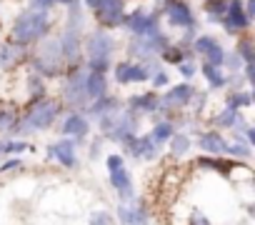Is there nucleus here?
I'll use <instances>...</instances> for the list:
<instances>
[{
	"instance_id": "nucleus-1",
	"label": "nucleus",
	"mask_w": 255,
	"mask_h": 225,
	"mask_svg": "<svg viewBox=\"0 0 255 225\" xmlns=\"http://www.w3.org/2000/svg\"><path fill=\"white\" fill-rule=\"evenodd\" d=\"M63 110V103L55 98H40V100H30L25 110H20V120L18 125L10 130V138H20V135H30L38 130H48Z\"/></svg>"
},
{
	"instance_id": "nucleus-2",
	"label": "nucleus",
	"mask_w": 255,
	"mask_h": 225,
	"mask_svg": "<svg viewBox=\"0 0 255 225\" xmlns=\"http://www.w3.org/2000/svg\"><path fill=\"white\" fill-rule=\"evenodd\" d=\"M50 28H53L50 13H45V10H23L15 18L13 28H10V43L25 50V48L38 45L40 40H45Z\"/></svg>"
},
{
	"instance_id": "nucleus-3",
	"label": "nucleus",
	"mask_w": 255,
	"mask_h": 225,
	"mask_svg": "<svg viewBox=\"0 0 255 225\" xmlns=\"http://www.w3.org/2000/svg\"><path fill=\"white\" fill-rule=\"evenodd\" d=\"M113 53H115V40L108 30L95 28L93 33H88V38L83 40V55H85V70L88 73H110L113 68Z\"/></svg>"
},
{
	"instance_id": "nucleus-4",
	"label": "nucleus",
	"mask_w": 255,
	"mask_h": 225,
	"mask_svg": "<svg viewBox=\"0 0 255 225\" xmlns=\"http://www.w3.org/2000/svg\"><path fill=\"white\" fill-rule=\"evenodd\" d=\"M30 63H33V73L40 75L43 80H50V78L63 75L65 73V60L60 55L58 38H50L48 35L45 40H40L38 48H35V53H33V58H30Z\"/></svg>"
},
{
	"instance_id": "nucleus-5",
	"label": "nucleus",
	"mask_w": 255,
	"mask_h": 225,
	"mask_svg": "<svg viewBox=\"0 0 255 225\" xmlns=\"http://www.w3.org/2000/svg\"><path fill=\"white\" fill-rule=\"evenodd\" d=\"M98 128L103 133L105 140H113V143H125L128 138L138 135V115H133L130 110H115L110 112V115L100 118L98 120Z\"/></svg>"
},
{
	"instance_id": "nucleus-6",
	"label": "nucleus",
	"mask_w": 255,
	"mask_h": 225,
	"mask_svg": "<svg viewBox=\"0 0 255 225\" xmlns=\"http://www.w3.org/2000/svg\"><path fill=\"white\" fill-rule=\"evenodd\" d=\"M85 75L88 70L83 65L65 68V85H63V103L70 105L73 110H85L88 108V95H85Z\"/></svg>"
},
{
	"instance_id": "nucleus-7",
	"label": "nucleus",
	"mask_w": 255,
	"mask_h": 225,
	"mask_svg": "<svg viewBox=\"0 0 255 225\" xmlns=\"http://www.w3.org/2000/svg\"><path fill=\"white\" fill-rule=\"evenodd\" d=\"M123 28L130 33V38H148V35L160 30V10L148 13L143 8H135L130 13H125Z\"/></svg>"
},
{
	"instance_id": "nucleus-8",
	"label": "nucleus",
	"mask_w": 255,
	"mask_h": 225,
	"mask_svg": "<svg viewBox=\"0 0 255 225\" xmlns=\"http://www.w3.org/2000/svg\"><path fill=\"white\" fill-rule=\"evenodd\" d=\"M160 15H165V20H168L173 28H183V30L198 28L195 15H193V8L188 5V0H163Z\"/></svg>"
},
{
	"instance_id": "nucleus-9",
	"label": "nucleus",
	"mask_w": 255,
	"mask_h": 225,
	"mask_svg": "<svg viewBox=\"0 0 255 225\" xmlns=\"http://www.w3.org/2000/svg\"><path fill=\"white\" fill-rule=\"evenodd\" d=\"M58 45H60V55L65 60V68H73V65L83 63V38H80L78 30L65 28L58 35Z\"/></svg>"
},
{
	"instance_id": "nucleus-10",
	"label": "nucleus",
	"mask_w": 255,
	"mask_h": 225,
	"mask_svg": "<svg viewBox=\"0 0 255 225\" xmlns=\"http://www.w3.org/2000/svg\"><path fill=\"white\" fill-rule=\"evenodd\" d=\"M190 48H193V53L200 55L208 65L223 68V63H225V50H223L220 40H215V35H198Z\"/></svg>"
},
{
	"instance_id": "nucleus-11",
	"label": "nucleus",
	"mask_w": 255,
	"mask_h": 225,
	"mask_svg": "<svg viewBox=\"0 0 255 225\" xmlns=\"http://www.w3.org/2000/svg\"><path fill=\"white\" fill-rule=\"evenodd\" d=\"M110 70H113V78H115L118 85H130V83H145V80H150V70L143 63H133V60H120Z\"/></svg>"
},
{
	"instance_id": "nucleus-12",
	"label": "nucleus",
	"mask_w": 255,
	"mask_h": 225,
	"mask_svg": "<svg viewBox=\"0 0 255 225\" xmlns=\"http://www.w3.org/2000/svg\"><path fill=\"white\" fill-rule=\"evenodd\" d=\"M250 23L253 20H248L245 13H243V0H228V13L220 20L223 30L228 35H240V33H248L250 30Z\"/></svg>"
},
{
	"instance_id": "nucleus-13",
	"label": "nucleus",
	"mask_w": 255,
	"mask_h": 225,
	"mask_svg": "<svg viewBox=\"0 0 255 225\" xmlns=\"http://www.w3.org/2000/svg\"><path fill=\"white\" fill-rule=\"evenodd\" d=\"M195 95V88L190 83H178V85H170L168 93L160 95V110H180L185 108Z\"/></svg>"
},
{
	"instance_id": "nucleus-14",
	"label": "nucleus",
	"mask_w": 255,
	"mask_h": 225,
	"mask_svg": "<svg viewBox=\"0 0 255 225\" xmlns=\"http://www.w3.org/2000/svg\"><path fill=\"white\" fill-rule=\"evenodd\" d=\"M60 133L68 140H73V138L75 140H85L88 133H90L88 115H85V112H80V110H70L68 115H65V120H63V125H60Z\"/></svg>"
},
{
	"instance_id": "nucleus-15",
	"label": "nucleus",
	"mask_w": 255,
	"mask_h": 225,
	"mask_svg": "<svg viewBox=\"0 0 255 225\" xmlns=\"http://www.w3.org/2000/svg\"><path fill=\"white\" fill-rule=\"evenodd\" d=\"M93 15H95V20H98V25H100L103 30H115V28L123 25L125 5H123V0H108V3H105L98 13H93Z\"/></svg>"
},
{
	"instance_id": "nucleus-16",
	"label": "nucleus",
	"mask_w": 255,
	"mask_h": 225,
	"mask_svg": "<svg viewBox=\"0 0 255 225\" xmlns=\"http://www.w3.org/2000/svg\"><path fill=\"white\" fill-rule=\"evenodd\" d=\"M128 110L133 115H153L160 110V93L158 90H148V93H138L128 98Z\"/></svg>"
},
{
	"instance_id": "nucleus-17",
	"label": "nucleus",
	"mask_w": 255,
	"mask_h": 225,
	"mask_svg": "<svg viewBox=\"0 0 255 225\" xmlns=\"http://www.w3.org/2000/svg\"><path fill=\"white\" fill-rule=\"evenodd\" d=\"M48 158L58 160V163H60L63 168H68V170L78 168L75 143H73V140H68V138H60V140H55L53 145H48Z\"/></svg>"
},
{
	"instance_id": "nucleus-18",
	"label": "nucleus",
	"mask_w": 255,
	"mask_h": 225,
	"mask_svg": "<svg viewBox=\"0 0 255 225\" xmlns=\"http://www.w3.org/2000/svg\"><path fill=\"white\" fill-rule=\"evenodd\" d=\"M198 145H200V150L205 155H215V158L218 155H225V148H228L223 133H218V130H203L198 135Z\"/></svg>"
},
{
	"instance_id": "nucleus-19",
	"label": "nucleus",
	"mask_w": 255,
	"mask_h": 225,
	"mask_svg": "<svg viewBox=\"0 0 255 225\" xmlns=\"http://www.w3.org/2000/svg\"><path fill=\"white\" fill-rule=\"evenodd\" d=\"M110 185L115 188V193L120 195V200H135V188H133V178H130V173H128L125 168H120V170H113L110 173Z\"/></svg>"
},
{
	"instance_id": "nucleus-20",
	"label": "nucleus",
	"mask_w": 255,
	"mask_h": 225,
	"mask_svg": "<svg viewBox=\"0 0 255 225\" xmlns=\"http://www.w3.org/2000/svg\"><path fill=\"white\" fill-rule=\"evenodd\" d=\"M120 108V100L115 98V95H103V98H98V100H93V103H88V110L85 112H90V118H95V120H100V118H105V115H110V112H115Z\"/></svg>"
},
{
	"instance_id": "nucleus-21",
	"label": "nucleus",
	"mask_w": 255,
	"mask_h": 225,
	"mask_svg": "<svg viewBox=\"0 0 255 225\" xmlns=\"http://www.w3.org/2000/svg\"><path fill=\"white\" fill-rule=\"evenodd\" d=\"M20 120V108L18 103H0V135H10V130Z\"/></svg>"
},
{
	"instance_id": "nucleus-22",
	"label": "nucleus",
	"mask_w": 255,
	"mask_h": 225,
	"mask_svg": "<svg viewBox=\"0 0 255 225\" xmlns=\"http://www.w3.org/2000/svg\"><path fill=\"white\" fill-rule=\"evenodd\" d=\"M85 95H88V103L108 95V78L100 73H88L85 75Z\"/></svg>"
},
{
	"instance_id": "nucleus-23",
	"label": "nucleus",
	"mask_w": 255,
	"mask_h": 225,
	"mask_svg": "<svg viewBox=\"0 0 255 225\" xmlns=\"http://www.w3.org/2000/svg\"><path fill=\"white\" fill-rule=\"evenodd\" d=\"M195 165L198 168H205V170H213V173H220V175H230L233 173V160H225L223 155H200L198 160H195Z\"/></svg>"
},
{
	"instance_id": "nucleus-24",
	"label": "nucleus",
	"mask_w": 255,
	"mask_h": 225,
	"mask_svg": "<svg viewBox=\"0 0 255 225\" xmlns=\"http://www.w3.org/2000/svg\"><path fill=\"white\" fill-rule=\"evenodd\" d=\"M200 75L205 78V83H208L213 90H220V88H225V85H228V75H225V70H223V68H215V65L203 63V65H200Z\"/></svg>"
},
{
	"instance_id": "nucleus-25",
	"label": "nucleus",
	"mask_w": 255,
	"mask_h": 225,
	"mask_svg": "<svg viewBox=\"0 0 255 225\" xmlns=\"http://www.w3.org/2000/svg\"><path fill=\"white\" fill-rule=\"evenodd\" d=\"M23 58H25V50H23V48L13 45L10 40H8V43H0V68L18 65Z\"/></svg>"
},
{
	"instance_id": "nucleus-26",
	"label": "nucleus",
	"mask_w": 255,
	"mask_h": 225,
	"mask_svg": "<svg viewBox=\"0 0 255 225\" xmlns=\"http://www.w3.org/2000/svg\"><path fill=\"white\" fill-rule=\"evenodd\" d=\"M240 120H243V112L240 110H230V108L220 110L218 115H213V125L215 128H225V130H233Z\"/></svg>"
},
{
	"instance_id": "nucleus-27",
	"label": "nucleus",
	"mask_w": 255,
	"mask_h": 225,
	"mask_svg": "<svg viewBox=\"0 0 255 225\" xmlns=\"http://www.w3.org/2000/svg\"><path fill=\"white\" fill-rule=\"evenodd\" d=\"M168 145H170V153H173L175 158H180V155L190 153V148H193V138H190L188 133L175 130V133H173V138L168 140Z\"/></svg>"
},
{
	"instance_id": "nucleus-28",
	"label": "nucleus",
	"mask_w": 255,
	"mask_h": 225,
	"mask_svg": "<svg viewBox=\"0 0 255 225\" xmlns=\"http://www.w3.org/2000/svg\"><path fill=\"white\" fill-rule=\"evenodd\" d=\"M160 60H165V63H170V65H180V63H185V60H190V50L188 48H180V45H168L160 55H158Z\"/></svg>"
},
{
	"instance_id": "nucleus-29",
	"label": "nucleus",
	"mask_w": 255,
	"mask_h": 225,
	"mask_svg": "<svg viewBox=\"0 0 255 225\" xmlns=\"http://www.w3.org/2000/svg\"><path fill=\"white\" fill-rule=\"evenodd\" d=\"M250 105H253L250 90H233L225 98V108H230V110H243V108H250Z\"/></svg>"
},
{
	"instance_id": "nucleus-30",
	"label": "nucleus",
	"mask_w": 255,
	"mask_h": 225,
	"mask_svg": "<svg viewBox=\"0 0 255 225\" xmlns=\"http://www.w3.org/2000/svg\"><path fill=\"white\" fill-rule=\"evenodd\" d=\"M173 133H175V125H173L170 120H158V123L153 125V130H150L148 135L153 138V143L163 145V143H168V140L173 138Z\"/></svg>"
},
{
	"instance_id": "nucleus-31",
	"label": "nucleus",
	"mask_w": 255,
	"mask_h": 225,
	"mask_svg": "<svg viewBox=\"0 0 255 225\" xmlns=\"http://www.w3.org/2000/svg\"><path fill=\"white\" fill-rule=\"evenodd\" d=\"M205 13H208V20L220 23L228 13V0H205Z\"/></svg>"
},
{
	"instance_id": "nucleus-32",
	"label": "nucleus",
	"mask_w": 255,
	"mask_h": 225,
	"mask_svg": "<svg viewBox=\"0 0 255 225\" xmlns=\"http://www.w3.org/2000/svg\"><path fill=\"white\" fill-rule=\"evenodd\" d=\"M83 5H80V0H75V3H70L68 5V25L65 28H70V30H83Z\"/></svg>"
},
{
	"instance_id": "nucleus-33",
	"label": "nucleus",
	"mask_w": 255,
	"mask_h": 225,
	"mask_svg": "<svg viewBox=\"0 0 255 225\" xmlns=\"http://www.w3.org/2000/svg\"><path fill=\"white\" fill-rule=\"evenodd\" d=\"M150 218L148 205L143 200H130V225H145Z\"/></svg>"
},
{
	"instance_id": "nucleus-34",
	"label": "nucleus",
	"mask_w": 255,
	"mask_h": 225,
	"mask_svg": "<svg viewBox=\"0 0 255 225\" xmlns=\"http://www.w3.org/2000/svg\"><path fill=\"white\" fill-rule=\"evenodd\" d=\"M235 53H238V58L243 60V65H253V40H250V35H243L240 40H238V45H235Z\"/></svg>"
},
{
	"instance_id": "nucleus-35",
	"label": "nucleus",
	"mask_w": 255,
	"mask_h": 225,
	"mask_svg": "<svg viewBox=\"0 0 255 225\" xmlns=\"http://www.w3.org/2000/svg\"><path fill=\"white\" fill-rule=\"evenodd\" d=\"M35 148L25 140H5L3 143V155H10V158H18L20 153H33Z\"/></svg>"
},
{
	"instance_id": "nucleus-36",
	"label": "nucleus",
	"mask_w": 255,
	"mask_h": 225,
	"mask_svg": "<svg viewBox=\"0 0 255 225\" xmlns=\"http://www.w3.org/2000/svg\"><path fill=\"white\" fill-rule=\"evenodd\" d=\"M28 93H30V100H40L45 98V80L35 73L28 75Z\"/></svg>"
},
{
	"instance_id": "nucleus-37",
	"label": "nucleus",
	"mask_w": 255,
	"mask_h": 225,
	"mask_svg": "<svg viewBox=\"0 0 255 225\" xmlns=\"http://www.w3.org/2000/svg\"><path fill=\"white\" fill-rule=\"evenodd\" d=\"M145 68L150 70V83L155 85V90H158V88H168V85H170V78H168V73H165L163 68H158L155 63H148Z\"/></svg>"
},
{
	"instance_id": "nucleus-38",
	"label": "nucleus",
	"mask_w": 255,
	"mask_h": 225,
	"mask_svg": "<svg viewBox=\"0 0 255 225\" xmlns=\"http://www.w3.org/2000/svg\"><path fill=\"white\" fill-rule=\"evenodd\" d=\"M225 155H230V158H235V160H250L253 153H250V148L243 145V143H228Z\"/></svg>"
},
{
	"instance_id": "nucleus-39",
	"label": "nucleus",
	"mask_w": 255,
	"mask_h": 225,
	"mask_svg": "<svg viewBox=\"0 0 255 225\" xmlns=\"http://www.w3.org/2000/svg\"><path fill=\"white\" fill-rule=\"evenodd\" d=\"M158 150H160V145L153 143L150 135H143V160H155L158 158Z\"/></svg>"
},
{
	"instance_id": "nucleus-40",
	"label": "nucleus",
	"mask_w": 255,
	"mask_h": 225,
	"mask_svg": "<svg viewBox=\"0 0 255 225\" xmlns=\"http://www.w3.org/2000/svg\"><path fill=\"white\" fill-rule=\"evenodd\" d=\"M90 225H115V220H113V215L108 213V210H95V213H90V220H88Z\"/></svg>"
},
{
	"instance_id": "nucleus-41",
	"label": "nucleus",
	"mask_w": 255,
	"mask_h": 225,
	"mask_svg": "<svg viewBox=\"0 0 255 225\" xmlns=\"http://www.w3.org/2000/svg\"><path fill=\"white\" fill-rule=\"evenodd\" d=\"M105 165H108V173L120 170V168H125V158H123L120 153H110V155L105 158Z\"/></svg>"
},
{
	"instance_id": "nucleus-42",
	"label": "nucleus",
	"mask_w": 255,
	"mask_h": 225,
	"mask_svg": "<svg viewBox=\"0 0 255 225\" xmlns=\"http://www.w3.org/2000/svg\"><path fill=\"white\" fill-rule=\"evenodd\" d=\"M178 73H180L185 80H190V78H195V73H198V65H195L193 60H185V63H180V65H178Z\"/></svg>"
},
{
	"instance_id": "nucleus-43",
	"label": "nucleus",
	"mask_w": 255,
	"mask_h": 225,
	"mask_svg": "<svg viewBox=\"0 0 255 225\" xmlns=\"http://www.w3.org/2000/svg\"><path fill=\"white\" fill-rule=\"evenodd\" d=\"M20 168H23V160L20 158H8L3 165H0V173L5 175V173H13V170H20Z\"/></svg>"
},
{
	"instance_id": "nucleus-44",
	"label": "nucleus",
	"mask_w": 255,
	"mask_h": 225,
	"mask_svg": "<svg viewBox=\"0 0 255 225\" xmlns=\"http://www.w3.org/2000/svg\"><path fill=\"white\" fill-rule=\"evenodd\" d=\"M118 220H120L123 225H130V205H128V203L118 205Z\"/></svg>"
},
{
	"instance_id": "nucleus-45",
	"label": "nucleus",
	"mask_w": 255,
	"mask_h": 225,
	"mask_svg": "<svg viewBox=\"0 0 255 225\" xmlns=\"http://www.w3.org/2000/svg\"><path fill=\"white\" fill-rule=\"evenodd\" d=\"M223 65H228L230 70H235V73H238V68L243 65V60L238 58V53H225V63H223Z\"/></svg>"
},
{
	"instance_id": "nucleus-46",
	"label": "nucleus",
	"mask_w": 255,
	"mask_h": 225,
	"mask_svg": "<svg viewBox=\"0 0 255 225\" xmlns=\"http://www.w3.org/2000/svg\"><path fill=\"white\" fill-rule=\"evenodd\" d=\"M53 5H55L53 0H30V10H45V13H50Z\"/></svg>"
},
{
	"instance_id": "nucleus-47",
	"label": "nucleus",
	"mask_w": 255,
	"mask_h": 225,
	"mask_svg": "<svg viewBox=\"0 0 255 225\" xmlns=\"http://www.w3.org/2000/svg\"><path fill=\"white\" fill-rule=\"evenodd\" d=\"M243 13H245L248 20L255 18V0H243Z\"/></svg>"
},
{
	"instance_id": "nucleus-48",
	"label": "nucleus",
	"mask_w": 255,
	"mask_h": 225,
	"mask_svg": "<svg viewBox=\"0 0 255 225\" xmlns=\"http://www.w3.org/2000/svg\"><path fill=\"white\" fill-rule=\"evenodd\" d=\"M188 225H210V220H208L200 210H195V213L190 215V223H188Z\"/></svg>"
},
{
	"instance_id": "nucleus-49",
	"label": "nucleus",
	"mask_w": 255,
	"mask_h": 225,
	"mask_svg": "<svg viewBox=\"0 0 255 225\" xmlns=\"http://www.w3.org/2000/svg\"><path fill=\"white\" fill-rule=\"evenodd\" d=\"M105 3L108 0H85V8H88V13H98Z\"/></svg>"
},
{
	"instance_id": "nucleus-50",
	"label": "nucleus",
	"mask_w": 255,
	"mask_h": 225,
	"mask_svg": "<svg viewBox=\"0 0 255 225\" xmlns=\"http://www.w3.org/2000/svg\"><path fill=\"white\" fill-rule=\"evenodd\" d=\"M98 155H100V140L90 145V158H98Z\"/></svg>"
},
{
	"instance_id": "nucleus-51",
	"label": "nucleus",
	"mask_w": 255,
	"mask_h": 225,
	"mask_svg": "<svg viewBox=\"0 0 255 225\" xmlns=\"http://www.w3.org/2000/svg\"><path fill=\"white\" fill-rule=\"evenodd\" d=\"M55 5H70V3H75V0H53Z\"/></svg>"
}]
</instances>
